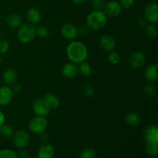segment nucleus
Listing matches in <instances>:
<instances>
[{
    "label": "nucleus",
    "instance_id": "obj_18",
    "mask_svg": "<svg viewBox=\"0 0 158 158\" xmlns=\"http://www.w3.org/2000/svg\"><path fill=\"white\" fill-rule=\"evenodd\" d=\"M17 73L13 69H7L3 73V81L7 85H12L16 83Z\"/></svg>",
    "mask_w": 158,
    "mask_h": 158
},
{
    "label": "nucleus",
    "instance_id": "obj_16",
    "mask_svg": "<svg viewBox=\"0 0 158 158\" xmlns=\"http://www.w3.org/2000/svg\"><path fill=\"white\" fill-rule=\"evenodd\" d=\"M26 17L29 23L32 25L38 24L42 19V15L40 11L36 8H31L27 11Z\"/></svg>",
    "mask_w": 158,
    "mask_h": 158
},
{
    "label": "nucleus",
    "instance_id": "obj_1",
    "mask_svg": "<svg viewBox=\"0 0 158 158\" xmlns=\"http://www.w3.org/2000/svg\"><path fill=\"white\" fill-rule=\"evenodd\" d=\"M66 56L71 63L80 64L87 58V48L82 42L73 41L66 48Z\"/></svg>",
    "mask_w": 158,
    "mask_h": 158
},
{
    "label": "nucleus",
    "instance_id": "obj_32",
    "mask_svg": "<svg viewBox=\"0 0 158 158\" xmlns=\"http://www.w3.org/2000/svg\"><path fill=\"white\" fill-rule=\"evenodd\" d=\"M104 6V0H92V6L95 10H103Z\"/></svg>",
    "mask_w": 158,
    "mask_h": 158
},
{
    "label": "nucleus",
    "instance_id": "obj_30",
    "mask_svg": "<svg viewBox=\"0 0 158 158\" xmlns=\"http://www.w3.org/2000/svg\"><path fill=\"white\" fill-rule=\"evenodd\" d=\"M9 43L4 39H0V53L5 54L9 51Z\"/></svg>",
    "mask_w": 158,
    "mask_h": 158
},
{
    "label": "nucleus",
    "instance_id": "obj_35",
    "mask_svg": "<svg viewBox=\"0 0 158 158\" xmlns=\"http://www.w3.org/2000/svg\"><path fill=\"white\" fill-rule=\"evenodd\" d=\"M13 86H12V91H13V93H19L20 91H21L22 89V86L20 84H19V83H14Z\"/></svg>",
    "mask_w": 158,
    "mask_h": 158
},
{
    "label": "nucleus",
    "instance_id": "obj_36",
    "mask_svg": "<svg viewBox=\"0 0 158 158\" xmlns=\"http://www.w3.org/2000/svg\"><path fill=\"white\" fill-rule=\"evenodd\" d=\"M88 29H89L87 26H81L80 29H78V33L82 34V35H86L88 32Z\"/></svg>",
    "mask_w": 158,
    "mask_h": 158
},
{
    "label": "nucleus",
    "instance_id": "obj_19",
    "mask_svg": "<svg viewBox=\"0 0 158 158\" xmlns=\"http://www.w3.org/2000/svg\"><path fill=\"white\" fill-rule=\"evenodd\" d=\"M6 23L11 28L16 29V28H19L23 25V19L20 15H17V14H12L7 17Z\"/></svg>",
    "mask_w": 158,
    "mask_h": 158
},
{
    "label": "nucleus",
    "instance_id": "obj_2",
    "mask_svg": "<svg viewBox=\"0 0 158 158\" xmlns=\"http://www.w3.org/2000/svg\"><path fill=\"white\" fill-rule=\"evenodd\" d=\"M107 22V15L103 10H94L88 15L86 20V26L92 30L103 29Z\"/></svg>",
    "mask_w": 158,
    "mask_h": 158
},
{
    "label": "nucleus",
    "instance_id": "obj_14",
    "mask_svg": "<svg viewBox=\"0 0 158 158\" xmlns=\"http://www.w3.org/2000/svg\"><path fill=\"white\" fill-rule=\"evenodd\" d=\"M78 67L73 63H68L63 66L62 73L66 79H73L78 74Z\"/></svg>",
    "mask_w": 158,
    "mask_h": 158
},
{
    "label": "nucleus",
    "instance_id": "obj_12",
    "mask_svg": "<svg viewBox=\"0 0 158 158\" xmlns=\"http://www.w3.org/2000/svg\"><path fill=\"white\" fill-rule=\"evenodd\" d=\"M13 91L9 86H4L0 87V105L6 106L12 102L13 98Z\"/></svg>",
    "mask_w": 158,
    "mask_h": 158
},
{
    "label": "nucleus",
    "instance_id": "obj_27",
    "mask_svg": "<svg viewBox=\"0 0 158 158\" xmlns=\"http://www.w3.org/2000/svg\"><path fill=\"white\" fill-rule=\"evenodd\" d=\"M96 151L94 148H87L81 151L80 154V158H95Z\"/></svg>",
    "mask_w": 158,
    "mask_h": 158
},
{
    "label": "nucleus",
    "instance_id": "obj_3",
    "mask_svg": "<svg viewBox=\"0 0 158 158\" xmlns=\"http://www.w3.org/2000/svg\"><path fill=\"white\" fill-rule=\"evenodd\" d=\"M35 26L31 23H25L23 24L19 28L17 35L18 39L22 43L27 44L32 42L34 40L35 35Z\"/></svg>",
    "mask_w": 158,
    "mask_h": 158
},
{
    "label": "nucleus",
    "instance_id": "obj_25",
    "mask_svg": "<svg viewBox=\"0 0 158 158\" xmlns=\"http://www.w3.org/2000/svg\"><path fill=\"white\" fill-rule=\"evenodd\" d=\"M145 33L150 38H155L157 35V29L152 23H149L145 26Z\"/></svg>",
    "mask_w": 158,
    "mask_h": 158
},
{
    "label": "nucleus",
    "instance_id": "obj_11",
    "mask_svg": "<svg viewBox=\"0 0 158 158\" xmlns=\"http://www.w3.org/2000/svg\"><path fill=\"white\" fill-rule=\"evenodd\" d=\"M104 13L110 17L117 16L120 14L122 11V8L118 2L110 1L106 3L104 6Z\"/></svg>",
    "mask_w": 158,
    "mask_h": 158
},
{
    "label": "nucleus",
    "instance_id": "obj_24",
    "mask_svg": "<svg viewBox=\"0 0 158 158\" xmlns=\"http://www.w3.org/2000/svg\"><path fill=\"white\" fill-rule=\"evenodd\" d=\"M146 153L150 156H156L158 154V143H147Z\"/></svg>",
    "mask_w": 158,
    "mask_h": 158
},
{
    "label": "nucleus",
    "instance_id": "obj_7",
    "mask_svg": "<svg viewBox=\"0 0 158 158\" xmlns=\"http://www.w3.org/2000/svg\"><path fill=\"white\" fill-rule=\"evenodd\" d=\"M32 109L37 116L42 117H46L51 110V108L45 101L44 99H39L35 100L32 104Z\"/></svg>",
    "mask_w": 158,
    "mask_h": 158
},
{
    "label": "nucleus",
    "instance_id": "obj_29",
    "mask_svg": "<svg viewBox=\"0 0 158 158\" xmlns=\"http://www.w3.org/2000/svg\"><path fill=\"white\" fill-rule=\"evenodd\" d=\"M35 35H38L40 38H46L49 35V29L46 26H39L35 29Z\"/></svg>",
    "mask_w": 158,
    "mask_h": 158
},
{
    "label": "nucleus",
    "instance_id": "obj_33",
    "mask_svg": "<svg viewBox=\"0 0 158 158\" xmlns=\"http://www.w3.org/2000/svg\"><path fill=\"white\" fill-rule=\"evenodd\" d=\"M135 0H120L119 4L120 5L122 9H129L134 5Z\"/></svg>",
    "mask_w": 158,
    "mask_h": 158
},
{
    "label": "nucleus",
    "instance_id": "obj_39",
    "mask_svg": "<svg viewBox=\"0 0 158 158\" xmlns=\"http://www.w3.org/2000/svg\"><path fill=\"white\" fill-rule=\"evenodd\" d=\"M86 95L89 96V97H92L93 95H94V90H93V89H91V88H89V89L86 90Z\"/></svg>",
    "mask_w": 158,
    "mask_h": 158
},
{
    "label": "nucleus",
    "instance_id": "obj_38",
    "mask_svg": "<svg viewBox=\"0 0 158 158\" xmlns=\"http://www.w3.org/2000/svg\"><path fill=\"white\" fill-rule=\"evenodd\" d=\"M5 121V115L1 110H0V127L4 123Z\"/></svg>",
    "mask_w": 158,
    "mask_h": 158
},
{
    "label": "nucleus",
    "instance_id": "obj_40",
    "mask_svg": "<svg viewBox=\"0 0 158 158\" xmlns=\"http://www.w3.org/2000/svg\"><path fill=\"white\" fill-rule=\"evenodd\" d=\"M1 62H2V59H1V56H0V63H1Z\"/></svg>",
    "mask_w": 158,
    "mask_h": 158
},
{
    "label": "nucleus",
    "instance_id": "obj_9",
    "mask_svg": "<svg viewBox=\"0 0 158 158\" xmlns=\"http://www.w3.org/2000/svg\"><path fill=\"white\" fill-rule=\"evenodd\" d=\"M100 46L101 49L106 52L114 51L116 48L115 39L108 34L103 35L100 39Z\"/></svg>",
    "mask_w": 158,
    "mask_h": 158
},
{
    "label": "nucleus",
    "instance_id": "obj_21",
    "mask_svg": "<svg viewBox=\"0 0 158 158\" xmlns=\"http://www.w3.org/2000/svg\"><path fill=\"white\" fill-rule=\"evenodd\" d=\"M125 121L130 126H135L140 121V114L136 112H131L125 116Z\"/></svg>",
    "mask_w": 158,
    "mask_h": 158
},
{
    "label": "nucleus",
    "instance_id": "obj_5",
    "mask_svg": "<svg viewBox=\"0 0 158 158\" xmlns=\"http://www.w3.org/2000/svg\"><path fill=\"white\" fill-rule=\"evenodd\" d=\"M30 142V135L26 131H17L14 134V144L19 149H24L29 145Z\"/></svg>",
    "mask_w": 158,
    "mask_h": 158
},
{
    "label": "nucleus",
    "instance_id": "obj_31",
    "mask_svg": "<svg viewBox=\"0 0 158 158\" xmlns=\"http://www.w3.org/2000/svg\"><path fill=\"white\" fill-rule=\"evenodd\" d=\"M144 92L149 97H154L156 94V89L152 84H147L144 86Z\"/></svg>",
    "mask_w": 158,
    "mask_h": 158
},
{
    "label": "nucleus",
    "instance_id": "obj_17",
    "mask_svg": "<svg viewBox=\"0 0 158 158\" xmlns=\"http://www.w3.org/2000/svg\"><path fill=\"white\" fill-rule=\"evenodd\" d=\"M144 77L149 82H155L158 79V65L151 64L145 69Z\"/></svg>",
    "mask_w": 158,
    "mask_h": 158
},
{
    "label": "nucleus",
    "instance_id": "obj_10",
    "mask_svg": "<svg viewBox=\"0 0 158 158\" xmlns=\"http://www.w3.org/2000/svg\"><path fill=\"white\" fill-rule=\"evenodd\" d=\"M146 61V57L145 55L142 52L137 51L131 54V57L129 59L130 65L134 69H140L144 65Z\"/></svg>",
    "mask_w": 158,
    "mask_h": 158
},
{
    "label": "nucleus",
    "instance_id": "obj_4",
    "mask_svg": "<svg viewBox=\"0 0 158 158\" xmlns=\"http://www.w3.org/2000/svg\"><path fill=\"white\" fill-rule=\"evenodd\" d=\"M48 125V120L46 117L35 116L31 119L29 123V128L33 134H41L44 133Z\"/></svg>",
    "mask_w": 158,
    "mask_h": 158
},
{
    "label": "nucleus",
    "instance_id": "obj_23",
    "mask_svg": "<svg viewBox=\"0 0 158 158\" xmlns=\"http://www.w3.org/2000/svg\"><path fill=\"white\" fill-rule=\"evenodd\" d=\"M0 134L4 137H11L14 135L13 128L11 126L3 123L0 127Z\"/></svg>",
    "mask_w": 158,
    "mask_h": 158
},
{
    "label": "nucleus",
    "instance_id": "obj_28",
    "mask_svg": "<svg viewBox=\"0 0 158 158\" xmlns=\"http://www.w3.org/2000/svg\"><path fill=\"white\" fill-rule=\"evenodd\" d=\"M0 158H18V155L12 150L3 149L0 151Z\"/></svg>",
    "mask_w": 158,
    "mask_h": 158
},
{
    "label": "nucleus",
    "instance_id": "obj_22",
    "mask_svg": "<svg viewBox=\"0 0 158 158\" xmlns=\"http://www.w3.org/2000/svg\"><path fill=\"white\" fill-rule=\"evenodd\" d=\"M78 71L83 77H89L92 73V67L90 64L86 61L82 62L80 63V66L78 67Z\"/></svg>",
    "mask_w": 158,
    "mask_h": 158
},
{
    "label": "nucleus",
    "instance_id": "obj_8",
    "mask_svg": "<svg viewBox=\"0 0 158 158\" xmlns=\"http://www.w3.org/2000/svg\"><path fill=\"white\" fill-rule=\"evenodd\" d=\"M62 35L66 40H72L77 38L78 35V29L75 25L73 23H65L62 26L61 29H60Z\"/></svg>",
    "mask_w": 158,
    "mask_h": 158
},
{
    "label": "nucleus",
    "instance_id": "obj_6",
    "mask_svg": "<svg viewBox=\"0 0 158 158\" xmlns=\"http://www.w3.org/2000/svg\"><path fill=\"white\" fill-rule=\"evenodd\" d=\"M144 19L148 23L155 24L158 22V5L157 2H151L148 5L144 10Z\"/></svg>",
    "mask_w": 158,
    "mask_h": 158
},
{
    "label": "nucleus",
    "instance_id": "obj_37",
    "mask_svg": "<svg viewBox=\"0 0 158 158\" xmlns=\"http://www.w3.org/2000/svg\"><path fill=\"white\" fill-rule=\"evenodd\" d=\"M86 1H87V0H71V2H72L73 3H74V4H76V5L83 4V3L86 2Z\"/></svg>",
    "mask_w": 158,
    "mask_h": 158
},
{
    "label": "nucleus",
    "instance_id": "obj_34",
    "mask_svg": "<svg viewBox=\"0 0 158 158\" xmlns=\"http://www.w3.org/2000/svg\"><path fill=\"white\" fill-rule=\"evenodd\" d=\"M18 158H29V152L26 150L22 149L19 153Z\"/></svg>",
    "mask_w": 158,
    "mask_h": 158
},
{
    "label": "nucleus",
    "instance_id": "obj_15",
    "mask_svg": "<svg viewBox=\"0 0 158 158\" xmlns=\"http://www.w3.org/2000/svg\"><path fill=\"white\" fill-rule=\"evenodd\" d=\"M55 154L53 147L49 143H45L42 145L37 153L38 158H53Z\"/></svg>",
    "mask_w": 158,
    "mask_h": 158
},
{
    "label": "nucleus",
    "instance_id": "obj_13",
    "mask_svg": "<svg viewBox=\"0 0 158 158\" xmlns=\"http://www.w3.org/2000/svg\"><path fill=\"white\" fill-rule=\"evenodd\" d=\"M147 143H158V128L156 125H151L144 131Z\"/></svg>",
    "mask_w": 158,
    "mask_h": 158
},
{
    "label": "nucleus",
    "instance_id": "obj_20",
    "mask_svg": "<svg viewBox=\"0 0 158 158\" xmlns=\"http://www.w3.org/2000/svg\"><path fill=\"white\" fill-rule=\"evenodd\" d=\"M44 100L47 103L49 107L52 109H56L59 106H60V100H59L58 97L56 96L55 94H48L45 95Z\"/></svg>",
    "mask_w": 158,
    "mask_h": 158
},
{
    "label": "nucleus",
    "instance_id": "obj_26",
    "mask_svg": "<svg viewBox=\"0 0 158 158\" xmlns=\"http://www.w3.org/2000/svg\"><path fill=\"white\" fill-rule=\"evenodd\" d=\"M120 55L119 54V52H116V51H111L109 52V55H108V61L113 65H117L120 62Z\"/></svg>",
    "mask_w": 158,
    "mask_h": 158
}]
</instances>
